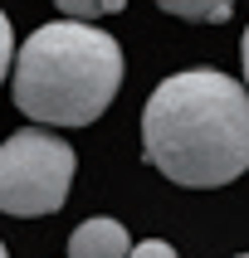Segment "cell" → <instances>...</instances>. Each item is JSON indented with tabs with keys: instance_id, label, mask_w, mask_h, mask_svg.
I'll return each mask as SVG.
<instances>
[{
	"instance_id": "obj_1",
	"label": "cell",
	"mask_w": 249,
	"mask_h": 258,
	"mask_svg": "<svg viewBox=\"0 0 249 258\" xmlns=\"http://www.w3.org/2000/svg\"><path fill=\"white\" fill-rule=\"evenodd\" d=\"M142 156L171 185L215 190L249 171V93L220 69H186L152 88Z\"/></svg>"
},
{
	"instance_id": "obj_2",
	"label": "cell",
	"mask_w": 249,
	"mask_h": 258,
	"mask_svg": "<svg viewBox=\"0 0 249 258\" xmlns=\"http://www.w3.org/2000/svg\"><path fill=\"white\" fill-rule=\"evenodd\" d=\"M122 88V44L98 25L54 20L20 44L15 107L39 127H88Z\"/></svg>"
},
{
	"instance_id": "obj_3",
	"label": "cell",
	"mask_w": 249,
	"mask_h": 258,
	"mask_svg": "<svg viewBox=\"0 0 249 258\" xmlns=\"http://www.w3.org/2000/svg\"><path fill=\"white\" fill-rule=\"evenodd\" d=\"M73 146L44 127L10 132L0 142V215L39 219L64 210L73 185Z\"/></svg>"
},
{
	"instance_id": "obj_4",
	"label": "cell",
	"mask_w": 249,
	"mask_h": 258,
	"mask_svg": "<svg viewBox=\"0 0 249 258\" xmlns=\"http://www.w3.org/2000/svg\"><path fill=\"white\" fill-rule=\"evenodd\" d=\"M132 239L117 219H83L69 234V258H127Z\"/></svg>"
},
{
	"instance_id": "obj_5",
	"label": "cell",
	"mask_w": 249,
	"mask_h": 258,
	"mask_svg": "<svg viewBox=\"0 0 249 258\" xmlns=\"http://www.w3.org/2000/svg\"><path fill=\"white\" fill-rule=\"evenodd\" d=\"M161 15H176V20H190V25H225L234 10L225 5V0H210V5H181V0H161Z\"/></svg>"
},
{
	"instance_id": "obj_6",
	"label": "cell",
	"mask_w": 249,
	"mask_h": 258,
	"mask_svg": "<svg viewBox=\"0 0 249 258\" xmlns=\"http://www.w3.org/2000/svg\"><path fill=\"white\" fill-rule=\"evenodd\" d=\"M117 0H59V15L73 20V25H93L98 15H113Z\"/></svg>"
},
{
	"instance_id": "obj_7",
	"label": "cell",
	"mask_w": 249,
	"mask_h": 258,
	"mask_svg": "<svg viewBox=\"0 0 249 258\" xmlns=\"http://www.w3.org/2000/svg\"><path fill=\"white\" fill-rule=\"evenodd\" d=\"M10 49H15V29H10V15L0 10V83L10 78Z\"/></svg>"
},
{
	"instance_id": "obj_8",
	"label": "cell",
	"mask_w": 249,
	"mask_h": 258,
	"mask_svg": "<svg viewBox=\"0 0 249 258\" xmlns=\"http://www.w3.org/2000/svg\"><path fill=\"white\" fill-rule=\"evenodd\" d=\"M127 258H176V248L166 239H142V244H132Z\"/></svg>"
},
{
	"instance_id": "obj_9",
	"label": "cell",
	"mask_w": 249,
	"mask_h": 258,
	"mask_svg": "<svg viewBox=\"0 0 249 258\" xmlns=\"http://www.w3.org/2000/svg\"><path fill=\"white\" fill-rule=\"evenodd\" d=\"M239 63H244V93H249V29H244V44H239Z\"/></svg>"
},
{
	"instance_id": "obj_10",
	"label": "cell",
	"mask_w": 249,
	"mask_h": 258,
	"mask_svg": "<svg viewBox=\"0 0 249 258\" xmlns=\"http://www.w3.org/2000/svg\"><path fill=\"white\" fill-rule=\"evenodd\" d=\"M0 258H10V253H5V244H0Z\"/></svg>"
},
{
	"instance_id": "obj_11",
	"label": "cell",
	"mask_w": 249,
	"mask_h": 258,
	"mask_svg": "<svg viewBox=\"0 0 249 258\" xmlns=\"http://www.w3.org/2000/svg\"><path fill=\"white\" fill-rule=\"evenodd\" d=\"M239 258H249V253H239Z\"/></svg>"
}]
</instances>
